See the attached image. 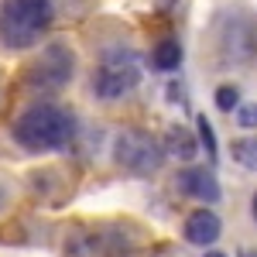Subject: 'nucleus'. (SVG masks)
<instances>
[{"label":"nucleus","instance_id":"f257e3e1","mask_svg":"<svg viewBox=\"0 0 257 257\" xmlns=\"http://www.w3.org/2000/svg\"><path fill=\"white\" fill-rule=\"evenodd\" d=\"M76 131H79L76 113L59 106V103H31L28 110L18 113L14 127H11L14 141L24 151H35V155L69 148L76 141Z\"/></svg>","mask_w":257,"mask_h":257},{"label":"nucleus","instance_id":"f03ea898","mask_svg":"<svg viewBox=\"0 0 257 257\" xmlns=\"http://www.w3.org/2000/svg\"><path fill=\"white\" fill-rule=\"evenodd\" d=\"M55 21L52 0H4L0 4V41L11 52L35 48Z\"/></svg>","mask_w":257,"mask_h":257},{"label":"nucleus","instance_id":"7ed1b4c3","mask_svg":"<svg viewBox=\"0 0 257 257\" xmlns=\"http://www.w3.org/2000/svg\"><path fill=\"white\" fill-rule=\"evenodd\" d=\"M216 55L226 65H250L257 62V21L243 11H226L213 24Z\"/></svg>","mask_w":257,"mask_h":257},{"label":"nucleus","instance_id":"20e7f679","mask_svg":"<svg viewBox=\"0 0 257 257\" xmlns=\"http://www.w3.org/2000/svg\"><path fill=\"white\" fill-rule=\"evenodd\" d=\"M141 86V62L131 48H110L103 52L99 65L93 69V96L96 99H123Z\"/></svg>","mask_w":257,"mask_h":257},{"label":"nucleus","instance_id":"39448f33","mask_svg":"<svg viewBox=\"0 0 257 257\" xmlns=\"http://www.w3.org/2000/svg\"><path fill=\"white\" fill-rule=\"evenodd\" d=\"M138 247L131 226H82L65 237L62 257H127Z\"/></svg>","mask_w":257,"mask_h":257},{"label":"nucleus","instance_id":"423d86ee","mask_svg":"<svg viewBox=\"0 0 257 257\" xmlns=\"http://www.w3.org/2000/svg\"><path fill=\"white\" fill-rule=\"evenodd\" d=\"M113 161L123 172L148 178L165 165V144L141 127H127L113 138Z\"/></svg>","mask_w":257,"mask_h":257},{"label":"nucleus","instance_id":"0eeeda50","mask_svg":"<svg viewBox=\"0 0 257 257\" xmlns=\"http://www.w3.org/2000/svg\"><path fill=\"white\" fill-rule=\"evenodd\" d=\"M76 76V55L69 45H48L38 59L28 65L24 82L31 93H59Z\"/></svg>","mask_w":257,"mask_h":257},{"label":"nucleus","instance_id":"6e6552de","mask_svg":"<svg viewBox=\"0 0 257 257\" xmlns=\"http://www.w3.org/2000/svg\"><path fill=\"white\" fill-rule=\"evenodd\" d=\"M175 185L185 199H196V202H206V206L219 202V196H223L216 172L206 168V165H189V168H182L175 175Z\"/></svg>","mask_w":257,"mask_h":257},{"label":"nucleus","instance_id":"1a4fd4ad","mask_svg":"<svg viewBox=\"0 0 257 257\" xmlns=\"http://www.w3.org/2000/svg\"><path fill=\"white\" fill-rule=\"evenodd\" d=\"M182 233H185L189 243H196V247H213V243L219 240V233H223V223H219V216L213 213V209L202 206V209H196V213L185 216Z\"/></svg>","mask_w":257,"mask_h":257},{"label":"nucleus","instance_id":"9d476101","mask_svg":"<svg viewBox=\"0 0 257 257\" xmlns=\"http://www.w3.org/2000/svg\"><path fill=\"white\" fill-rule=\"evenodd\" d=\"M165 155H172V158H178V161H192L199 155V134H192L189 127H182V123H172L168 131H165Z\"/></svg>","mask_w":257,"mask_h":257},{"label":"nucleus","instance_id":"9b49d317","mask_svg":"<svg viewBox=\"0 0 257 257\" xmlns=\"http://www.w3.org/2000/svg\"><path fill=\"white\" fill-rule=\"evenodd\" d=\"M151 65L158 72H175L182 65V45H178V38H161L155 45V52H151Z\"/></svg>","mask_w":257,"mask_h":257},{"label":"nucleus","instance_id":"f8f14e48","mask_svg":"<svg viewBox=\"0 0 257 257\" xmlns=\"http://www.w3.org/2000/svg\"><path fill=\"white\" fill-rule=\"evenodd\" d=\"M233 161L247 172H257V138H237L233 141Z\"/></svg>","mask_w":257,"mask_h":257},{"label":"nucleus","instance_id":"ddd939ff","mask_svg":"<svg viewBox=\"0 0 257 257\" xmlns=\"http://www.w3.org/2000/svg\"><path fill=\"white\" fill-rule=\"evenodd\" d=\"M216 106L223 110V113H237L240 110V89L233 86V82H223L216 89Z\"/></svg>","mask_w":257,"mask_h":257},{"label":"nucleus","instance_id":"4468645a","mask_svg":"<svg viewBox=\"0 0 257 257\" xmlns=\"http://www.w3.org/2000/svg\"><path fill=\"white\" fill-rule=\"evenodd\" d=\"M196 134H199V144L206 148L209 161H216L219 151H216V134H213V123H209L206 117H199V120H196Z\"/></svg>","mask_w":257,"mask_h":257},{"label":"nucleus","instance_id":"2eb2a0df","mask_svg":"<svg viewBox=\"0 0 257 257\" xmlns=\"http://www.w3.org/2000/svg\"><path fill=\"white\" fill-rule=\"evenodd\" d=\"M237 123L243 127V131H257V103H240Z\"/></svg>","mask_w":257,"mask_h":257},{"label":"nucleus","instance_id":"dca6fc26","mask_svg":"<svg viewBox=\"0 0 257 257\" xmlns=\"http://www.w3.org/2000/svg\"><path fill=\"white\" fill-rule=\"evenodd\" d=\"M250 216H254V223H257V189H254V196H250Z\"/></svg>","mask_w":257,"mask_h":257},{"label":"nucleus","instance_id":"f3484780","mask_svg":"<svg viewBox=\"0 0 257 257\" xmlns=\"http://www.w3.org/2000/svg\"><path fill=\"white\" fill-rule=\"evenodd\" d=\"M206 257H226L223 250H206Z\"/></svg>","mask_w":257,"mask_h":257},{"label":"nucleus","instance_id":"a211bd4d","mask_svg":"<svg viewBox=\"0 0 257 257\" xmlns=\"http://www.w3.org/2000/svg\"><path fill=\"white\" fill-rule=\"evenodd\" d=\"M4 202H7V189L0 185V206H4Z\"/></svg>","mask_w":257,"mask_h":257},{"label":"nucleus","instance_id":"6ab92c4d","mask_svg":"<svg viewBox=\"0 0 257 257\" xmlns=\"http://www.w3.org/2000/svg\"><path fill=\"white\" fill-rule=\"evenodd\" d=\"M240 257H257V250H240Z\"/></svg>","mask_w":257,"mask_h":257}]
</instances>
